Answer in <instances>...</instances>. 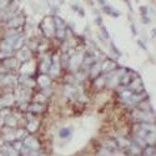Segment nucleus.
Masks as SVG:
<instances>
[{
	"mask_svg": "<svg viewBox=\"0 0 156 156\" xmlns=\"http://www.w3.org/2000/svg\"><path fill=\"white\" fill-rule=\"evenodd\" d=\"M131 80H133V75H124V77L121 79V85H129L130 83H131Z\"/></svg>",
	"mask_w": 156,
	"mask_h": 156,
	"instance_id": "f257e3e1",
	"label": "nucleus"
},
{
	"mask_svg": "<svg viewBox=\"0 0 156 156\" xmlns=\"http://www.w3.org/2000/svg\"><path fill=\"white\" fill-rule=\"evenodd\" d=\"M94 60H95V58H94V55H93V54H86V55L84 56V62H85L86 65L93 64V62H94Z\"/></svg>",
	"mask_w": 156,
	"mask_h": 156,
	"instance_id": "f03ea898",
	"label": "nucleus"
},
{
	"mask_svg": "<svg viewBox=\"0 0 156 156\" xmlns=\"http://www.w3.org/2000/svg\"><path fill=\"white\" fill-rule=\"evenodd\" d=\"M145 155L146 156H154L155 155V145H149L145 147Z\"/></svg>",
	"mask_w": 156,
	"mask_h": 156,
	"instance_id": "7ed1b4c3",
	"label": "nucleus"
},
{
	"mask_svg": "<svg viewBox=\"0 0 156 156\" xmlns=\"http://www.w3.org/2000/svg\"><path fill=\"white\" fill-rule=\"evenodd\" d=\"M70 129H68V127H65V129H61L60 130V136L61 137H68V136H70Z\"/></svg>",
	"mask_w": 156,
	"mask_h": 156,
	"instance_id": "20e7f679",
	"label": "nucleus"
},
{
	"mask_svg": "<svg viewBox=\"0 0 156 156\" xmlns=\"http://www.w3.org/2000/svg\"><path fill=\"white\" fill-rule=\"evenodd\" d=\"M15 62H16V61H15L14 59H6L3 64H4V65H6L8 68H12V66H15Z\"/></svg>",
	"mask_w": 156,
	"mask_h": 156,
	"instance_id": "39448f33",
	"label": "nucleus"
},
{
	"mask_svg": "<svg viewBox=\"0 0 156 156\" xmlns=\"http://www.w3.org/2000/svg\"><path fill=\"white\" fill-rule=\"evenodd\" d=\"M21 20H23L21 18H18V19H15V20H11L10 24H9V27H19V25L21 24V23H20Z\"/></svg>",
	"mask_w": 156,
	"mask_h": 156,
	"instance_id": "423d86ee",
	"label": "nucleus"
},
{
	"mask_svg": "<svg viewBox=\"0 0 156 156\" xmlns=\"http://www.w3.org/2000/svg\"><path fill=\"white\" fill-rule=\"evenodd\" d=\"M30 110L41 111V110H43V106H40V105H36V104H34V105H31V106H30Z\"/></svg>",
	"mask_w": 156,
	"mask_h": 156,
	"instance_id": "0eeeda50",
	"label": "nucleus"
},
{
	"mask_svg": "<svg viewBox=\"0 0 156 156\" xmlns=\"http://www.w3.org/2000/svg\"><path fill=\"white\" fill-rule=\"evenodd\" d=\"M6 122H8V125H9V126H12V125H15V119L10 118V119H8V120H6Z\"/></svg>",
	"mask_w": 156,
	"mask_h": 156,
	"instance_id": "6e6552de",
	"label": "nucleus"
}]
</instances>
